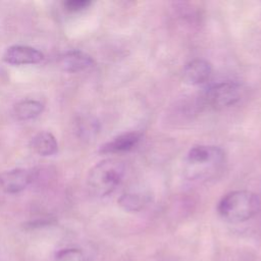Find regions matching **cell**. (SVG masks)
Masks as SVG:
<instances>
[{"instance_id": "cell-10", "label": "cell", "mask_w": 261, "mask_h": 261, "mask_svg": "<svg viewBox=\"0 0 261 261\" xmlns=\"http://www.w3.org/2000/svg\"><path fill=\"white\" fill-rule=\"evenodd\" d=\"M32 149L40 156H52L58 151V143L49 132H40L31 141Z\"/></svg>"}, {"instance_id": "cell-14", "label": "cell", "mask_w": 261, "mask_h": 261, "mask_svg": "<svg viewBox=\"0 0 261 261\" xmlns=\"http://www.w3.org/2000/svg\"><path fill=\"white\" fill-rule=\"evenodd\" d=\"M91 5V1L89 0H68L64 2V7L66 10L70 12H76L86 9Z\"/></svg>"}, {"instance_id": "cell-4", "label": "cell", "mask_w": 261, "mask_h": 261, "mask_svg": "<svg viewBox=\"0 0 261 261\" xmlns=\"http://www.w3.org/2000/svg\"><path fill=\"white\" fill-rule=\"evenodd\" d=\"M242 96V88L234 82H220L209 88L205 99L215 109H224L238 103Z\"/></svg>"}, {"instance_id": "cell-11", "label": "cell", "mask_w": 261, "mask_h": 261, "mask_svg": "<svg viewBox=\"0 0 261 261\" xmlns=\"http://www.w3.org/2000/svg\"><path fill=\"white\" fill-rule=\"evenodd\" d=\"M44 110V104L38 100H21L14 106V114L19 120H29L39 116Z\"/></svg>"}, {"instance_id": "cell-1", "label": "cell", "mask_w": 261, "mask_h": 261, "mask_svg": "<svg viewBox=\"0 0 261 261\" xmlns=\"http://www.w3.org/2000/svg\"><path fill=\"white\" fill-rule=\"evenodd\" d=\"M261 208L260 198L253 192L239 190L226 194L219 201V215L229 222H244L254 217Z\"/></svg>"}, {"instance_id": "cell-13", "label": "cell", "mask_w": 261, "mask_h": 261, "mask_svg": "<svg viewBox=\"0 0 261 261\" xmlns=\"http://www.w3.org/2000/svg\"><path fill=\"white\" fill-rule=\"evenodd\" d=\"M54 261H87L85 254L80 249H64L59 251Z\"/></svg>"}, {"instance_id": "cell-8", "label": "cell", "mask_w": 261, "mask_h": 261, "mask_svg": "<svg viewBox=\"0 0 261 261\" xmlns=\"http://www.w3.org/2000/svg\"><path fill=\"white\" fill-rule=\"evenodd\" d=\"M140 140L141 134L137 132L124 133L102 145L99 151L102 154H119L128 152L139 144Z\"/></svg>"}, {"instance_id": "cell-12", "label": "cell", "mask_w": 261, "mask_h": 261, "mask_svg": "<svg viewBox=\"0 0 261 261\" xmlns=\"http://www.w3.org/2000/svg\"><path fill=\"white\" fill-rule=\"evenodd\" d=\"M148 201L149 198L144 193L130 191L121 195V197L118 199V204L125 211L137 212L142 210Z\"/></svg>"}, {"instance_id": "cell-7", "label": "cell", "mask_w": 261, "mask_h": 261, "mask_svg": "<svg viewBox=\"0 0 261 261\" xmlns=\"http://www.w3.org/2000/svg\"><path fill=\"white\" fill-rule=\"evenodd\" d=\"M59 64L65 71L79 72L92 67L95 64V61L88 53L73 49L61 55Z\"/></svg>"}, {"instance_id": "cell-9", "label": "cell", "mask_w": 261, "mask_h": 261, "mask_svg": "<svg viewBox=\"0 0 261 261\" xmlns=\"http://www.w3.org/2000/svg\"><path fill=\"white\" fill-rule=\"evenodd\" d=\"M212 72L211 64L204 59H194L186 64L184 68L185 81L193 86L205 83Z\"/></svg>"}, {"instance_id": "cell-5", "label": "cell", "mask_w": 261, "mask_h": 261, "mask_svg": "<svg viewBox=\"0 0 261 261\" xmlns=\"http://www.w3.org/2000/svg\"><path fill=\"white\" fill-rule=\"evenodd\" d=\"M44 59V54L31 46L27 45H13L8 47L4 54L3 60L6 63L13 65L36 64Z\"/></svg>"}, {"instance_id": "cell-3", "label": "cell", "mask_w": 261, "mask_h": 261, "mask_svg": "<svg viewBox=\"0 0 261 261\" xmlns=\"http://www.w3.org/2000/svg\"><path fill=\"white\" fill-rule=\"evenodd\" d=\"M225 154L222 149L211 145H197L187 154V171L192 178L207 179L223 165Z\"/></svg>"}, {"instance_id": "cell-2", "label": "cell", "mask_w": 261, "mask_h": 261, "mask_svg": "<svg viewBox=\"0 0 261 261\" xmlns=\"http://www.w3.org/2000/svg\"><path fill=\"white\" fill-rule=\"evenodd\" d=\"M125 174L123 162L105 159L97 163L89 172L88 189L96 197H106L119 187Z\"/></svg>"}, {"instance_id": "cell-6", "label": "cell", "mask_w": 261, "mask_h": 261, "mask_svg": "<svg viewBox=\"0 0 261 261\" xmlns=\"http://www.w3.org/2000/svg\"><path fill=\"white\" fill-rule=\"evenodd\" d=\"M32 180V172L23 168H15L0 173V188L9 194L23 191Z\"/></svg>"}]
</instances>
